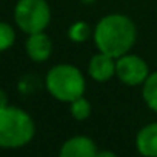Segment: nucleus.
Segmentation results:
<instances>
[{"instance_id": "nucleus-1", "label": "nucleus", "mask_w": 157, "mask_h": 157, "mask_svg": "<svg viewBox=\"0 0 157 157\" xmlns=\"http://www.w3.org/2000/svg\"><path fill=\"white\" fill-rule=\"evenodd\" d=\"M93 37L99 51L117 59L134 46L137 29L128 16L108 14L97 22Z\"/></svg>"}, {"instance_id": "nucleus-2", "label": "nucleus", "mask_w": 157, "mask_h": 157, "mask_svg": "<svg viewBox=\"0 0 157 157\" xmlns=\"http://www.w3.org/2000/svg\"><path fill=\"white\" fill-rule=\"evenodd\" d=\"M36 134L33 117L22 108L0 106V148L17 149L28 145Z\"/></svg>"}, {"instance_id": "nucleus-3", "label": "nucleus", "mask_w": 157, "mask_h": 157, "mask_svg": "<svg viewBox=\"0 0 157 157\" xmlns=\"http://www.w3.org/2000/svg\"><path fill=\"white\" fill-rule=\"evenodd\" d=\"M46 90L60 102H72L85 94V77L77 66L62 63L52 66L46 74Z\"/></svg>"}, {"instance_id": "nucleus-4", "label": "nucleus", "mask_w": 157, "mask_h": 157, "mask_svg": "<svg viewBox=\"0 0 157 157\" xmlns=\"http://www.w3.org/2000/svg\"><path fill=\"white\" fill-rule=\"evenodd\" d=\"M14 20L26 34L45 31L51 20L49 5L46 0H19L14 8Z\"/></svg>"}, {"instance_id": "nucleus-5", "label": "nucleus", "mask_w": 157, "mask_h": 157, "mask_svg": "<svg viewBox=\"0 0 157 157\" xmlns=\"http://www.w3.org/2000/svg\"><path fill=\"white\" fill-rule=\"evenodd\" d=\"M116 75L126 86L143 85L146 77L149 75L148 63L136 54H123L116 60Z\"/></svg>"}, {"instance_id": "nucleus-6", "label": "nucleus", "mask_w": 157, "mask_h": 157, "mask_svg": "<svg viewBox=\"0 0 157 157\" xmlns=\"http://www.w3.org/2000/svg\"><path fill=\"white\" fill-rule=\"evenodd\" d=\"M62 157H94L97 155V145L86 136H75L68 139L60 148Z\"/></svg>"}, {"instance_id": "nucleus-7", "label": "nucleus", "mask_w": 157, "mask_h": 157, "mask_svg": "<svg viewBox=\"0 0 157 157\" xmlns=\"http://www.w3.org/2000/svg\"><path fill=\"white\" fill-rule=\"evenodd\" d=\"M25 49H26L28 57L33 62L42 63L49 59V56L52 52V43H51V39L43 31H40V33L28 34Z\"/></svg>"}, {"instance_id": "nucleus-8", "label": "nucleus", "mask_w": 157, "mask_h": 157, "mask_svg": "<svg viewBox=\"0 0 157 157\" xmlns=\"http://www.w3.org/2000/svg\"><path fill=\"white\" fill-rule=\"evenodd\" d=\"M88 72L96 82H106L116 75V60L109 54L99 51L94 54L88 65Z\"/></svg>"}, {"instance_id": "nucleus-9", "label": "nucleus", "mask_w": 157, "mask_h": 157, "mask_svg": "<svg viewBox=\"0 0 157 157\" xmlns=\"http://www.w3.org/2000/svg\"><path fill=\"white\" fill-rule=\"evenodd\" d=\"M136 148L142 155L157 157V122L143 126L137 132Z\"/></svg>"}, {"instance_id": "nucleus-10", "label": "nucleus", "mask_w": 157, "mask_h": 157, "mask_svg": "<svg viewBox=\"0 0 157 157\" xmlns=\"http://www.w3.org/2000/svg\"><path fill=\"white\" fill-rule=\"evenodd\" d=\"M142 96L148 108H151L154 113H157V71L149 72L146 80L142 85Z\"/></svg>"}, {"instance_id": "nucleus-11", "label": "nucleus", "mask_w": 157, "mask_h": 157, "mask_svg": "<svg viewBox=\"0 0 157 157\" xmlns=\"http://www.w3.org/2000/svg\"><path fill=\"white\" fill-rule=\"evenodd\" d=\"M69 113L71 116L78 120V122H83L90 117L91 114V103L82 96V97H77L75 100L69 102Z\"/></svg>"}, {"instance_id": "nucleus-12", "label": "nucleus", "mask_w": 157, "mask_h": 157, "mask_svg": "<svg viewBox=\"0 0 157 157\" xmlns=\"http://www.w3.org/2000/svg\"><path fill=\"white\" fill-rule=\"evenodd\" d=\"M91 36V28L88 23L85 22H75L74 25L69 26L68 29V37L72 40V42H77V43H80V42H85L88 40Z\"/></svg>"}, {"instance_id": "nucleus-13", "label": "nucleus", "mask_w": 157, "mask_h": 157, "mask_svg": "<svg viewBox=\"0 0 157 157\" xmlns=\"http://www.w3.org/2000/svg\"><path fill=\"white\" fill-rule=\"evenodd\" d=\"M16 42V31L14 28L6 23V22H0V51L10 49Z\"/></svg>"}, {"instance_id": "nucleus-14", "label": "nucleus", "mask_w": 157, "mask_h": 157, "mask_svg": "<svg viewBox=\"0 0 157 157\" xmlns=\"http://www.w3.org/2000/svg\"><path fill=\"white\" fill-rule=\"evenodd\" d=\"M3 105H8V96L3 90H0V106H3Z\"/></svg>"}, {"instance_id": "nucleus-15", "label": "nucleus", "mask_w": 157, "mask_h": 157, "mask_svg": "<svg viewBox=\"0 0 157 157\" xmlns=\"http://www.w3.org/2000/svg\"><path fill=\"white\" fill-rule=\"evenodd\" d=\"M80 2L83 3V5H91V3H94L96 0H80Z\"/></svg>"}]
</instances>
